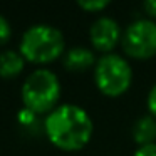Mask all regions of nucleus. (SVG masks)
Here are the masks:
<instances>
[{
  "mask_svg": "<svg viewBox=\"0 0 156 156\" xmlns=\"http://www.w3.org/2000/svg\"><path fill=\"white\" fill-rule=\"evenodd\" d=\"M42 129L55 148L71 153L89 144L94 133V122L82 106L62 102L45 116Z\"/></svg>",
  "mask_w": 156,
  "mask_h": 156,
  "instance_id": "obj_1",
  "label": "nucleus"
},
{
  "mask_svg": "<svg viewBox=\"0 0 156 156\" xmlns=\"http://www.w3.org/2000/svg\"><path fill=\"white\" fill-rule=\"evenodd\" d=\"M19 52L27 62L37 66L54 62L66 52L64 34L51 24H34L22 34Z\"/></svg>",
  "mask_w": 156,
  "mask_h": 156,
  "instance_id": "obj_2",
  "label": "nucleus"
},
{
  "mask_svg": "<svg viewBox=\"0 0 156 156\" xmlns=\"http://www.w3.org/2000/svg\"><path fill=\"white\" fill-rule=\"evenodd\" d=\"M20 98L27 111L47 116L59 106L61 99V81L57 74L45 67L32 71L22 84Z\"/></svg>",
  "mask_w": 156,
  "mask_h": 156,
  "instance_id": "obj_3",
  "label": "nucleus"
},
{
  "mask_svg": "<svg viewBox=\"0 0 156 156\" xmlns=\"http://www.w3.org/2000/svg\"><path fill=\"white\" fill-rule=\"evenodd\" d=\"M94 82L99 92L108 98L122 96L133 82V69L128 59L121 54H104L98 57L94 66Z\"/></svg>",
  "mask_w": 156,
  "mask_h": 156,
  "instance_id": "obj_4",
  "label": "nucleus"
},
{
  "mask_svg": "<svg viewBox=\"0 0 156 156\" xmlns=\"http://www.w3.org/2000/svg\"><path fill=\"white\" fill-rule=\"evenodd\" d=\"M122 51L128 57L146 61L156 55V20L144 17L126 25L121 37Z\"/></svg>",
  "mask_w": 156,
  "mask_h": 156,
  "instance_id": "obj_5",
  "label": "nucleus"
},
{
  "mask_svg": "<svg viewBox=\"0 0 156 156\" xmlns=\"http://www.w3.org/2000/svg\"><path fill=\"white\" fill-rule=\"evenodd\" d=\"M122 30L119 27L118 20L108 15L98 17L92 25L89 27V42L92 45V51L104 54H111L118 44H121Z\"/></svg>",
  "mask_w": 156,
  "mask_h": 156,
  "instance_id": "obj_6",
  "label": "nucleus"
},
{
  "mask_svg": "<svg viewBox=\"0 0 156 156\" xmlns=\"http://www.w3.org/2000/svg\"><path fill=\"white\" fill-rule=\"evenodd\" d=\"M98 57L94 51L84 45H76L64 52L62 55V64L71 72H86L89 69H94Z\"/></svg>",
  "mask_w": 156,
  "mask_h": 156,
  "instance_id": "obj_7",
  "label": "nucleus"
},
{
  "mask_svg": "<svg viewBox=\"0 0 156 156\" xmlns=\"http://www.w3.org/2000/svg\"><path fill=\"white\" fill-rule=\"evenodd\" d=\"M131 136L138 146L156 143V118L151 114L139 116L131 128Z\"/></svg>",
  "mask_w": 156,
  "mask_h": 156,
  "instance_id": "obj_8",
  "label": "nucleus"
},
{
  "mask_svg": "<svg viewBox=\"0 0 156 156\" xmlns=\"http://www.w3.org/2000/svg\"><path fill=\"white\" fill-rule=\"evenodd\" d=\"M25 59L15 49H5L0 52V77L2 79H14L22 74L25 67Z\"/></svg>",
  "mask_w": 156,
  "mask_h": 156,
  "instance_id": "obj_9",
  "label": "nucleus"
},
{
  "mask_svg": "<svg viewBox=\"0 0 156 156\" xmlns=\"http://www.w3.org/2000/svg\"><path fill=\"white\" fill-rule=\"evenodd\" d=\"M77 5L86 12L98 14V12H102L104 9H108L111 5V2L109 0H79Z\"/></svg>",
  "mask_w": 156,
  "mask_h": 156,
  "instance_id": "obj_10",
  "label": "nucleus"
},
{
  "mask_svg": "<svg viewBox=\"0 0 156 156\" xmlns=\"http://www.w3.org/2000/svg\"><path fill=\"white\" fill-rule=\"evenodd\" d=\"M12 37V25L4 14H0V45H5Z\"/></svg>",
  "mask_w": 156,
  "mask_h": 156,
  "instance_id": "obj_11",
  "label": "nucleus"
},
{
  "mask_svg": "<svg viewBox=\"0 0 156 156\" xmlns=\"http://www.w3.org/2000/svg\"><path fill=\"white\" fill-rule=\"evenodd\" d=\"M146 106H148L149 114L156 118V84H153V87L149 89L148 98H146Z\"/></svg>",
  "mask_w": 156,
  "mask_h": 156,
  "instance_id": "obj_12",
  "label": "nucleus"
},
{
  "mask_svg": "<svg viewBox=\"0 0 156 156\" xmlns=\"http://www.w3.org/2000/svg\"><path fill=\"white\" fill-rule=\"evenodd\" d=\"M133 156H156V143H153V144H144V146H138Z\"/></svg>",
  "mask_w": 156,
  "mask_h": 156,
  "instance_id": "obj_13",
  "label": "nucleus"
},
{
  "mask_svg": "<svg viewBox=\"0 0 156 156\" xmlns=\"http://www.w3.org/2000/svg\"><path fill=\"white\" fill-rule=\"evenodd\" d=\"M143 10L146 12L148 19L156 20V0H148V2H143Z\"/></svg>",
  "mask_w": 156,
  "mask_h": 156,
  "instance_id": "obj_14",
  "label": "nucleus"
}]
</instances>
